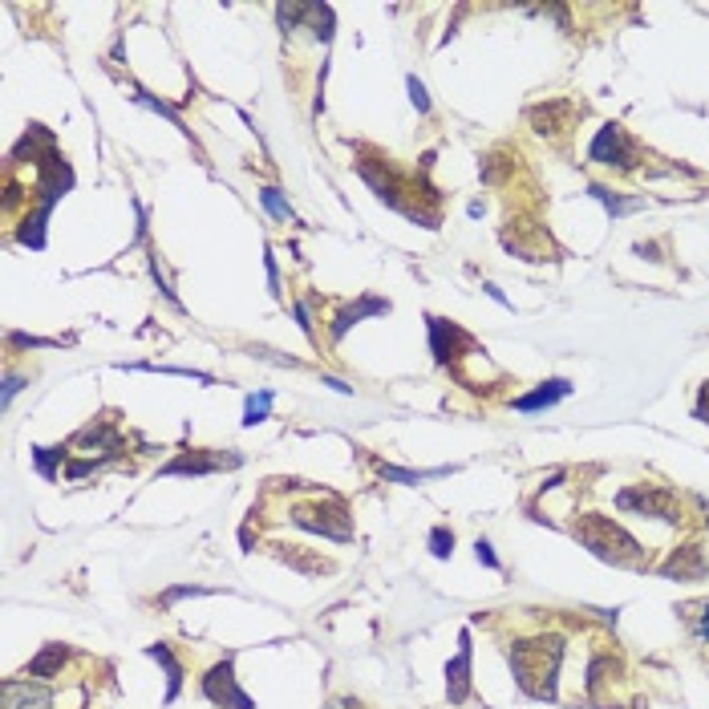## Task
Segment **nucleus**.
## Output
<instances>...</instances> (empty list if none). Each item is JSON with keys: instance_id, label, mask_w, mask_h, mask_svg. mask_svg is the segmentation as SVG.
Wrapping results in <instances>:
<instances>
[{"instance_id": "1", "label": "nucleus", "mask_w": 709, "mask_h": 709, "mask_svg": "<svg viewBox=\"0 0 709 709\" xmlns=\"http://www.w3.org/2000/svg\"><path fill=\"white\" fill-rule=\"evenodd\" d=\"M560 661H564V641L560 637H535V641H519L511 649V669H515L519 689L539 697V701L556 697Z\"/></svg>"}, {"instance_id": "2", "label": "nucleus", "mask_w": 709, "mask_h": 709, "mask_svg": "<svg viewBox=\"0 0 709 709\" xmlns=\"http://www.w3.org/2000/svg\"><path fill=\"white\" fill-rule=\"evenodd\" d=\"M576 539L592 551V556H600V560H608V564H620V568H637V564L645 560L641 543L628 535L620 523H612V519H604V515H584V519L576 523Z\"/></svg>"}, {"instance_id": "3", "label": "nucleus", "mask_w": 709, "mask_h": 709, "mask_svg": "<svg viewBox=\"0 0 709 709\" xmlns=\"http://www.w3.org/2000/svg\"><path fill=\"white\" fill-rule=\"evenodd\" d=\"M296 523L308 527V531H321V535H329V539H341V543L353 539V519H349V511H345L337 499H329V507H300V511H296Z\"/></svg>"}, {"instance_id": "4", "label": "nucleus", "mask_w": 709, "mask_h": 709, "mask_svg": "<svg viewBox=\"0 0 709 709\" xmlns=\"http://www.w3.org/2000/svg\"><path fill=\"white\" fill-rule=\"evenodd\" d=\"M624 511H641V515H657V519H669V523H677L681 519V507H677V499H673V491H665V487H633V491H620V499H616Z\"/></svg>"}, {"instance_id": "5", "label": "nucleus", "mask_w": 709, "mask_h": 709, "mask_svg": "<svg viewBox=\"0 0 709 709\" xmlns=\"http://www.w3.org/2000/svg\"><path fill=\"white\" fill-rule=\"evenodd\" d=\"M203 693L223 705V709H252V697L235 685V673H231V661H219L207 677H203Z\"/></svg>"}, {"instance_id": "6", "label": "nucleus", "mask_w": 709, "mask_h": 709, "mask_svg": "<svg viewBox=\"0 0 709 709\" xmlns=\"http://www.w3.org/2000/svg\"><path fill=\"white\" fill-rule=\"evenodd\" d=\"M592 163H604V167H633V142L620 126H604L596 138H592Z\"/></svg>"}, {"instance_id": "7", "label": "nucleus", "mask_w": 709, "mask_h": 709, "mask_svg": "<svg viewBox=\"0 0 709 709\" xmlns=\"http://www.w3.org/2000/svg\"><path fill=\"white\" fill-rule=\"evenodd\" d=\"M244 458L240 454H203V450H191V454H179L175 462L163 466V475H207V470H223V466H240Z\"/></svg>"}, {"instance_id": "8", "label": "nucleus", "mask_w": 709, "mask_h": 709, "mask_svg": "<svg viewBox=\"0 0 709 709\" xmlns=\"http://www.w3.org/2000/svg\"><path fill=\"white\" fill-rule=\"evenodd\" d=\"M0 697H5V709H45L53 701L45 685H29V681H17V677H9L5 685H0Z\"/></svg>"}, {"instance_id": "9", "label": "nucleus", "mask_w": 709, "mask_h": 709, "mask_svg": "<svg viewBox=\"0 0 709 709\" xmlns=\"http://www.w3.org/2000/svg\"><path fill=\"white\" fill-rule=\"evenodd\" d=\"M446 689H450V701H454V705H462V701L470 697V641H466V637H462L458 657L446 665Z\"/></svg>"}, {"instance_id": "10", "label": "nucleus", "mask_w": 709, "mask_h": 709, "mask_svg": "<svg viewBox=\"0 0 709 709\" xmlns=\"http://www.w3.org/2000/svg\"><path fill=\"white\" fill-rule=\"evenodd\" d=\"M661 572H665V576H677V580H701V576H705L701 547H681V551H673Z\"/></svg>"}, {"instance_id": "11", "label": "nucleus", "mask_w": 709, "mask_h": 709, "mask_svg": "<svg viewBox=\"0 0 709 709\" xmlns=\"http://www.w3.org/2000/svg\"><path fill=\"white\" fill-rule=\"evenodd\" d=\"M568 381H551V385H543V389H535V393H527V398H519L515 406L519 410H539V406H551V402H560V398H568Z\"/></svg>"}, {"instance_id": "12", "label": "nucleus", "mask_w": 709, "mask_h": 709, "mask_svg": "<svg viewBox=\"0 0 709 709\" xmlns=\"http://www.w3.org/2000/svg\"><path fill=\"white\" fill-rule=\"evenodd\" d=\"M430 337H434V353H438V361L454 357V353H450V349H454V341H466V337H462L454 325L446 329V321H434V317H430Z\"/></svg>"}, {"instance_id": "13", "label": "nucleus", "mask_w": 709, "mask_h": 709, "mask_svg": "<svg viewBox=\"0 0 709 709\" xmlns=\"http://www.w3.org/2000/svg\"><path fill=\"white\" fill-rule=\"evenodd\" d=\"M61 661H65V649L61 645H49L37 661H29V669H25V677H53L57 669H61Z\"/></svg>"}, {"instance_id": "14", "label": "nucleus", "mask_w": 709, "mask_h": 709, "mask_svg": "<svg viewBox=\"0 0 709 709\" xmlns=\"http://www.w3.org/2000/svg\"><path fill=\"white\" fill-rule=\"evenodd\" d=\"M150 657L167 665V673H171V689H167V701H175V693H179V685H183V669H179V661L171 657V649H167V645H150Z\"/></svg>"}, {"instance_id": "15", "label": "nucleus", "mask_w": 709, "mask_h": 709, "mask_svg": "<svg viewBox=\"0 0 709 709\" xmlns=\"http://www.w3.org/2000/svg\"><path fill=\"white\" fill-rule=\"evenodd\" d=\"M365 312H389V304H385V300H361L357 308H349L345 317H341V321L333 325V337H345V329H349V325H353L357 317H365Z\"/></svg>"}, {"instance_id": "16", "label": "nucleus", "mask_w": 709, "mask_h": 709, "mask_svg": "<svg viewBox=\"0 0 709 709\" xmlns=\"http://www.w3.org/2000/svg\"><path fill=\"white\" fill-rule=\"evenodd\" d=\"M620 665L612 657H596L592 669H588V689H600V681H608V673H616Z\"/></svg>"}, {"instance_id": "17", "label": "nucleus", "mask_w": 709, "mask_h": 709, "mask_svg": "<svg viewBox=\"0 0 709 709\" xmlns=\"http://www.w3.org/2000/svg\"><path fill=\"white\" fill-rule=\"evenodd\" d=\"M268 410H272V393H260V398H248V426H256V422H264L268 418Z\"/></svg>"}, {"instance_id": "18", "label": "nucleus", "mask_w": 709, "mask_h": 709, "mask_svg": "<svg viewBox=\"0 0 709 709\" xmlns=\"http://www.w3.org/2000/svg\"><path fill=\"white\" fill-rule=\"evenodd\" d=\"M260 199H264V207H268V211H272L276 219H288V215H292V211H288V203H284V199H280V195H276L272 187H268V191H264Z\"/></svg>"}, {"instance_id": "19", "label": "nucleus", "mask_w": 709, "mask_h": 709, "mask_svg": "<svg viewBox=\"0 0 709 709\" xmlns=\"http://www.w3.org/2000/svg\"><path fill=\"white\" fill-rule=\"evenodd\" d=\"M430 543H434V556H450V547H454V535H450L446 527H438V531L430 535Z\"/></svg>"}, {"instance_id": "20", "label": "nucleus", "mask_w": 709, "mask_h": 709, "mask_svg": "<svg viewBox=\"0 0 709 709\" xmlns=\"http://www.w3.org/2000/svg\"><path fill=\"white\" fill-rule=\"evenodd\" d=\"M410 94H414L418 110H430V98H426V90H422V82H418V77H410Z\"/></svg>"}, {"instance_id": "21", "label": "nucleus", "mask_w": 709, "mask_h": 709, "mask_svg": "<svg viewBox=\"0 0 709 709\" xmlns=\"http://www.w3.org/2000/svg\"><path fill=\"white\" fill-rule=\"evenodd\" d=\"M479 560H483L487 568H499V560H495V551H491V543H487V539H479Z\"/></svg>"}, {"instance_id": "22", "label": "nucleus", "mask_w": 709, "mask_h": 709, "mask_svg": "<svg viewBox=\"0 0 709 709\" xmlns=\"http://www.w3.org/2000/svg\"><path fill=\"white\" fill-rule=\"evenodd\" d=\"M701 633H705V641H709V604H705V616H701Z\"/></svg>"}]
</instances>
